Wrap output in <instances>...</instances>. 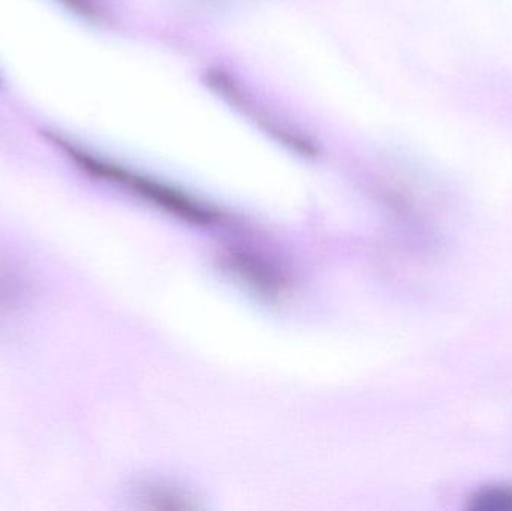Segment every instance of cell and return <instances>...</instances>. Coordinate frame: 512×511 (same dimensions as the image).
I'll use <instances>...</instances> for the list:
<instances>
[{
  "label": "cell",
  "mask_w": 512,
  "mask_h": 511,
  "mask_svg": "<svg viewBox=\"0 0 512 511\" xmlns=\"http://www.w3.org/2000/svg\"><path fill=\"white\" fill-rule=\"evenodd\" d=\"M51 140L56 141L57 146L62 147L71 156L72 161L77 162L78 165L86 168V171L95 174V176L114 180L120 185L128 186L132 191L149 198L150 201H155L159 206L173 210L174 213H180L185 218L194 219L198 222L212 221L213 219V213L210 210L207 212L200 204L194 203L185 195L162 185V183L153 182V180L140 176V174L131 173L125 168L117 167V165L104 161L98 156H93L92 153H87L86 150L72 146L63 138L51 137Z\"/></svg>",
  "instance_id": "obj_1"
},
{
  "label": "cell",
  "mask_w": 512,
  "mask_h": 511,
  "mask_svg": "<svg viewBox=\"0 0 512 511\" xmlns=\"http://www.w3.org/2000/svg\"><path fill=\"white\" fill-rule=\"evenodd\" d=\"M472 507L480 511H512V486H489L475 495Z\"/></svg>",
  "instance_id": "obj_2"
},
{
  "label": "cell",
  "mask_w": 512,
  "mask_h": 511,
  "mask_svg": "<svg viewBox=\"0 0 512 511\" xmlns=\"http://www.w3.org/2000/svg\"><path fill=\"white\" fill-rule=\"evenodd\" d=\"M59 2L71 11L77 12L78 15H83V17H101V8H99L96 0H59Z\"/></svg>",
  "instance_id": "obj_3"
}]
</instances>
